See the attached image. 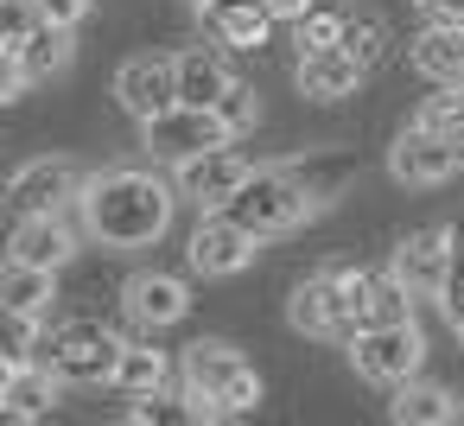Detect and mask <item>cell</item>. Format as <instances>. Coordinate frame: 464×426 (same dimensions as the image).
I'll return each instance as SVG.
<instances>
[{"instance_id":"1","label":"cell","mask_w":464,"mask_h":426,"mask_svg":"<svg viewBox=\"0 0 464 426\" xmlns=\"http://www.w3.org/2000/svg\"><path fill=\"white\" fill-rule=\"evenodd\" d=\"M179 185L140 172V166H115V172H96L83 185V236L102 242V248H147L172 229V210H179Z\"/></svg>"},{"instance_id":"2","label":"cell","mask_w":464,"mask_h":426,"mask_svg":"<svg viewBox=\"0 0 464 426\" xmlns=\"http://www.w3.org/2000/svg\"><path fill=\"white\" fill-rule=\"evenodd\" d=\"M185 394H191L198 420H236V413L261 407V375L242 350H229L217 337H198L185 350Z\"/></svg>"},{"instance_id":"3","label":"cell","mask_w":464,"mask_h":426,"mask_svg":"<svg viewBox=\"0 0 464 426\" xmlns=\"http://www.w3.org/2000/svg\"><path fill=\"white\" fill-rule=\"evenodd\" d=\"M236 223H248L261 242L267 236H286V229H299L312 210H318V198H312V185L299 179V172H286V166H261V172H248L242 185H236V198L223 204Z\"/></svg>"},{"instance_id":"4","label":"cell","mask_w":464,"mask_h":426,"mask_svg":"<svg viewBox=\"0 0 464 426\" xmlns=\"http://www.w3.org/2000/svg\"><path fill=\"white\" fill-rule=\"evenodd\" d=\"M121 350H128V344H121V337H115L102 318H64V324H52V331H45L39 363H52L64 382L90 388V382H115Z\"/></svg>"},{"instance_id":"5","label":"cell","mask_w":464,"mask_h":426,"mask_svg":"<svg viewBox=\"0 0 464 426\" xmlns=\"http://www.w3.org/2000/svg\"><path fill=\"white\" fill-rule=\"evenodd\" d=\"M293 331L305 337H356V274L350 267H318L293 286V305H286Z\"/></svg>"},{"instance_id":"6","label":"cell","mask_w":464,"mask_h":426,"mask_svg":"<svg viewBox=\"0 0 464 426\" xmlns=\"http://www.w3.org/2000/svg\"><path fill=\"white\" fill-rule=\"evenodd\" d=\"M350 363H356L362 382L401 388V382L420 375V363H426V337H420L413 318H407V324H369V331L350 337Z\"/></svg>"},{"instance_id":"7","label":"cell","mask_w":464,"mask_h":426,"mask_svg":"<svg viewBox=\"0 0 464 426\" xmlns=\"http://www.w3.org/2000/svg\"><path fill=\"white\" fill-rule=\"evenodd\" d=\"M140 140H147V153H153V160L185 166V160H198V153H210V147H223V140H236V134L223 128V115H217V109L179 102V109H166V115L140 121Z\"/></svg>"},{"instance_id":"8","label":"cell","mask_w":464,"mask_h":426,"mask_svg":"<svg viewBox=\"0 0 464 426\" xmlns=\"http://www.w3.org/2000/svg\"><path fill=\"white\" fill-rule=\"evenodd\" d=\"M83 166L77 160H33L14 172L7 185V210L14 217H64L71 204H83Z\"/></svg>"},{"instance_id":"9","label":"cell","mask_w":464,"mask_h":426,"mask_svg":"<svg viewBox=\"0 0 464 426\" xmlns=\"http://www.w3.org/2000/svg\"><path fill=\"white\" fill-rule=\"evenodd\" d=\"M458 140L445 134V128H432V121H413V128H401L394 134V147H388V172L401 179V185H413V191H426V185H445L451 172H458Z\"/></svg>"},{"instance_id":"10","label":"cell","mask_w":464,"mask_h":426,"mask_svg":"<svg viewBox=\"0 0 464 426\" xmlns=\"http://www.w3.org/2000/svg\"><path fill=\"white\" fill-rule=\"evenodd\" d=\"M255 248H261V236H255L248 223H236L229 210H204V223H198L191 242H185V255H191V267H198L204 280L242 274V267L255 261Z\"/></svg>"},{"instance_id":"11","label":"cell","mask_w":464,"mask_h":426,"mask_svg":"<svg viewBox=\"0 0 464 426\" xmlns=\"http://www.w3.org/2000/svg\"><path fill=\"white\" fill-rule=\"evenodd\" d=\"M115 102L134 121H153V115L179 109V58H128L115 71Z\"/></svg>"},{"instance_id":"12","label":"cell","mask_w":464,"mask_h":426,"mask_svg":"<svg viewBox=\"0 0 464 426\" xmlns=\"http://www.w3.org/2000/svg\"><path fill=\"white\" fill-rule=\"evenodd\" d=\"M179 172V191L198 204V210H223L229 198H236V185L248 179V160L223 140V147H210V153H198V160H185V166H172Z\"/></svg>"},{"instance_id":"13","label":"cell","mask_w":464,"mask_h":426,"mask_svg":"<svg viewBox=\"0 0 464 426\" xmlns=\"http://www.w3.org/2000/svg\"><path fill=\"white\" fill-rule=\"evenodd\" d=\"M458 248H451V229H413L401 248H394V274L413 286V299H439L445 293V274H451Z\"/></svg>"},{"instance_id":"14","label":"cell","mask_w":464,"mask_h":426,"mask_svg":"<svg viewBox=\"0 0 464 426\" xmlns=\"http://www.w3.org/2000/svg\"><path fill=\"white\" fill-rule=\"evenodd\" d=\"M198 14H204V33H210L223 52H261L267 33L280 26L267 0H204Z\"/></svg>"},{"instance_id":"15","label":"cell","mask_w":464,"mask_h":426,"mask_svg":"<svg viewBox=\"0 0 464 426\" xmlns=\"http://www.w3.org/2000/svg\"><path fill=\"white\" fill-rule=\"evenodd\" d=\"M362 58L343 52V45H324V52H299V96L312 102H350L362 90Z\"/></svg>"},{"instance_id":"16","label":"cell","mask_w":464,"mask_h":426,"mask_svg":"<svg viewBox=\"0 0 464 426\" xmlns=\"http://www.w3.org/2000/svg\"><path fill=\"white\" fill-rule=\"evenodd\" d=\"M121 305H128V318L134 324H147V331H166V324H179L185 312H191V293H185V280L179 274H134L128 286H121Z\"/></svg>"},{"instance_id":"17","label":"cell","mask_w":464,"mask_h":426,"mask_svg":"<svg viewBox=\"0 0 464 426\" xmlns=\"http://www.w3.org/2000/svg\"><path fill=\"white\" fill-rule=\"evenodd\" d=\"M77 255V229L64 217H14V236H7V261H26V267H64Z\"/></svg>"},{"instance_id":"18","label":"cell","mask_w":464,"mask_h":426,"mask_svg":"<svg viewBox=\"0 0 464 426\" xmlns=\"http://www.w3.org/2000/svg\"><path fill=\"white\" fill-rule=\"evenodd\" d=\"M58 388H64V375L52 363H14L7 382H0V413L7 420H45L58 407Z\"/></svg>"},{"instance_id":"19","label":"cell","mask_w":464,"mask_h":426,"mask_svg":"<svg viewBox=\"0 0 464 426\" xmlns=\"http://www.w3.org/2000/svg\"><path fill=\"white\" fill-rule=\"evenodd\" d=\"M413 318V286L388 267V274H356V331L369 324H407Z\"/></svg>"},{"instance_id":"20","label":"cell","mask_w":464,"mask_h":426,"mask_svg":"<svg viewBox=\"0 0 464 426\" xmlns=\"http://www.w3.org/2000/svg\"><path fill=\"white\" fill-rule=\"evenodd\" d=\"M413 71L432 77L439 90H464V26L426 20V33L413 39Z\"/></svg>"},{"instance_id":"21","label":"cell","mask_w":464,"mask_h":426,"mask_svg":"<svg viewBox=\"0 0 464 426\" xmlns=\"http://www.w3.org/2000/svg\"><path fill=\"white\" fill-rule=\"evenodd\" d=\"M229 83H236V71H229V58H223V52H204V45L179 52V102L217 109Z\"/></svg>"},{"instance_id":"22","label":"cell","mask_w":464,"mask_h":426,"mask_svg":"<svg viewBox=\"0 0 464 426\" xmlns=\"http://www.w3.org/2000/svg\"><path fill=\"white\" fill-rule=\"evenodd\" d=\"M388 413L401 420V426H451L458 420V401H451V388H439V382H401L394 388V401H388Z\"/></svg>"},{"instance_id":"23","label":"cell","mask_w":464,"mask_h":426,"mask_svg":"<svg viewBox=\"0 0 464 426\" xmlns=\"http://www.w3.org/2000/svg\"><path fill=\"white\" fill-rule=\"evenodd\" d=\"M52 299H58V267L7 261V274H0V305H7V312H33V318H45Z\"/></svg>"},{"instance_id":"24","label":"cell","mask_w":464,"mask_h":426,"mask_svg":"<svg viewBox=\"0 0 464 426\" xmlns=\"http://www.w3.org/2000/svg\"><path fill=\"white\" fill-rule=\"evenodd\" d=\"M71 26H58V20H39V33L20 45V52H7V58H20V71L33 77V83H45V77H58L64 64H71Z\"/></svg>"},{"instance_id":"25","label":"cell","mask_w":464,"mask_h":426,"mask_svg":"<svg viewBox=\"0 0 464 426\" xmlns=\"http://www.w3.org/2000/svg\"><path fill=\"white\" fill-rule=\"evenodd\" d=\"M115 388H121V394H153V388H166V350L128 344L121 363H115Z\"/></svg>"},{"instance_id":"26","label":"cell","mask_w":464,"mask_h":426,"mask_svg":"<svg viewBox=\"0 0 464 426\" xmlns=\"http://www.w3.org/2000/svg\"><path fill=\"white\" fill-rule=\"evenodd\" d=\"M128 420H134V426H172V420H198V407H191V394H185V388H179V394L153 388V394H134Z\"/></svg>"},{"instance_id":"27","label":"cell","mask_w":464,"mask_h":426,"mask_svg":"<svg viewBox=\"0 0 464 426\" xmlns=\"http://www.w3.org/2000/svg\"><path fill=\"white\" fill-rule=\"evenodd\" d=\"M343 26L350 14H331V7H312L293 33H299V52H324V45H343Z\"/></svg>"},{"instance_id":"28","label":"cell","mask_w":464,"mask_h":426,"mask_svg":"<svg viewBox=\"0 0 464 426\" xmlns=\"http://www.w3.org/2000/svg\"><path fill=\"white\" fill-rule=\"evenodd\" d=\"M343 52H356L362 64H375V58L388 52V20H375V14H350V26H343Z\"/></svg>"},{"instance_id":"29","label":"cell","mask_w":464,"mask_h":426,"mask_svg":"<svg viewBox=\"0 0 464 426\" xmlns=\"http://www.w3.org/2000/svg\"><path fill=\"white\" fill-rule=\"evenodd\" d=\"M217 115H223V128H229V134H248V128L261 121V96H255V83H242V77H236V83L223 90Z\"/></svg>"},{"instance_id":"30","label":"cell","mask_w":464,"mask_h":426,"mask_svg":"<svg viewBox=\"0 0 464 426\" xmlns=\"http://www.w3.org/2000/svg\"><path fill=\"white\" fill-rule=\"evenodd\" d=\"M39 344H45V318L7 312V369H14V363H39Z\"/></svg>"},{"instance_id":"31","label":"cell","mask_w":464,"mask_h":426,"mask_svg":"<svg viewBox=\"0 0 464 426\" xmlns=\"http://www.w3.org/2000/svg\"><path fill=\"white\" fill-rule=\"evenodd\" d=\"M39 0H7V14H0V52H20L33 33H39Z\"/></svg>"},{"instance_id":"32","label":"cell","mask_w":464,"mask_h":426,"mask_svg":"<svg viewBox=\"0 0 464 426\" xmlns=\"http://www.w3.org/2000/svg\"><path fill=\"white\" fill-rule=\"evenodd\" d=\"M439 305H445V318H451V324L464 318V248H458V261H451V274H445V293H439Z\"/></svg>"},{"instance_id":"33","label":"cell","mask_w":464,"mask_h":426,"mask_svg":"<svg viewBox=\"0 0 464 426\" xmlns=\"http://www.w3.org/2000/svg\"><path fill=\"white\" fill-rule=\"evenodd\" d=\"M90 7H96V0H39V14H45V20H58V26H77Z\"/></svg>"},{"instance_id":"34","label":"cell","mask_w":464,"mask_h":426,"mask_svg":"<svg viewBox=\"0 0 464 426\" xmlns=\"http://www.w3.org/2000/svg\"><path fill=\"white\" fill-rule=\"evenodd\" d=\"M420 14L439 26H464V0H420Z\"/></svg>"},{"instance_id":"35","label":"cell","mask_w":464,"mask_h":426,"mask_svg":"<svg viewBox=\"0 0 464 426\" xmlns=\"http://www.w3.org/2000/svg\"><path fill=\"white\" fill-rule=\"evenodd\" d=\"M267 7H274V20H280V26H299V20L318 7V0H267Z\"/></svg>"},{"instance_id":"36","label":"cell","mask_w":464,"mask_h":426,"mask_svg":"<svg viewBox=\"0 0 464 426\" xmlns=\"http://www.w3.org/2000/svg\"><path fill=\"white\" fill-rule=\"evenodd\" d=\"M451 331H458V337H464V318H458V324H451Z\"/></svg>"},{"instance_id":"37","label":"cell","mask_w":464,"mask_h":426,"mask_svg":"<svg viewBox=\"0 0 464 426\" xmlns=\"http://www.w3.org/2000/svg\"><path fill=\"white\" fill-rule=\"evenodd\" d=\"M191 7H204V0H191Z\"/></svg>"}]
</instances>
